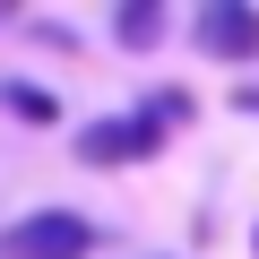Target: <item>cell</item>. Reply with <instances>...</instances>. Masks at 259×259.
<instances>
[{
    "mask_svg": "<svg viewBox=\"0 0 259 259\" xmlns=\"http://www.w3.org/2000/svg\"><path fill=\"white\" fill-rule=\"evenodd\" d=\"M190 44H199L207 61L250 69V61H259V9H250V0H207V9L190 18Z\"/></svg>",
    "mask_w": 259,
    "mask_h": 259,
    "instance_id": "cell-2",
    "label": "cell"
},
{
    "mask_svg": "<svg viewBox=\"0 0 259 259\" xmlns=\"http://www.w3.org/2000/svg\"><path fill=\"white\" fill-rule=\"evenodd\" d=\"M250 242H259V233H250Z\"/></svg>",
    "mask_w": 259,
    "mask_h": 259,
    "instance_id": "cell-8",
    "label": "cell"
},
{
    "mask_svg": "<svg viewBox=\"0 0 259 259\" xmlns=\"http://www.w3.org/2000/svg\"><path fill=\"white\" fill-rule=\"evenodd\" d=\"M0 104H9L18 121H35V130L61 121V95H52V87H26V78H0Z\"/></svg>",
    "mask_w": 259,
    "mask_h": 259,
    "instance_id": "cell-5",
    "label": "cell"
},
{
    "mask_svg": "<svg viewBox=\"0 0 259 259\" xmlns=\"http://www.w3.org/2000/svg\"><path fill=\"white\" fill-rule=\"evenodd\" d=\"M164 147V130L147 121V112H121V121H87L78 130V156L87 164H139V156H156Z\"/></svg>",
    "mask_w": 259,
    "mask_h": 259,
    "instance_id": "cell-3",
    "label": "cell"
},
{
    "mask_svg": "<svg viewBox=\"0 0 259 259\" xmlns=\"http://www.w3.org/2000/svg\"><path fill=\"white\" fill-rule=\"evenodd\" d=\"M139 112H147V121H156V130H182V121H190V112H199V104H190V87H156V95H147V104H139Z\"/></svg>",
    "mask_w": 259,
    "mask_h": 259,
    "instance_id": "cell-6",
    "label": "cell"
},
{
    "mask_svg": "<svg viewBox=\"0 0 259 259\" xmlns=\"http://www.w3.org/2000/svg\"><path fill=\"white\" fill-rule=\"evenodd\" d=\"M164 35V9H156V0H130V9H112V44L121 52H147Z\"/></svg>",
    "mask_w": 259,
    "mask_h": 259,
    "instance_id": "cell-4",
    "label": "cell"
},
{
    "mask_svg": "<svg viewBox=\"0 0 259 259\" xmlns=\"http://www.w3.org/2000/svg\"><path fill=\"white\" fill-rule=\"evenodd\" d=\"M233 112H259V78H242V87H233Z\"/></svg>",
    "mask_w": 259,
    "mask_h": 259,
    "instance_id": "cell-7",
    "label": "cell"
},
{
    "mask_svg": "<svg viewBox=\"0 0 259 259\" xmlns=\"http://www.w3.org/2000/svg\"><path fill=\"white\" fill-rule=\"evenodd\" d=\"M0 259H95V225L78 207H35L0 233Z\"/></svg>",
    "mask_w": 259,
    "mask_h": 259,
    "instance_id": "cell-1",
    "label": "cell"
}]
</instances>
